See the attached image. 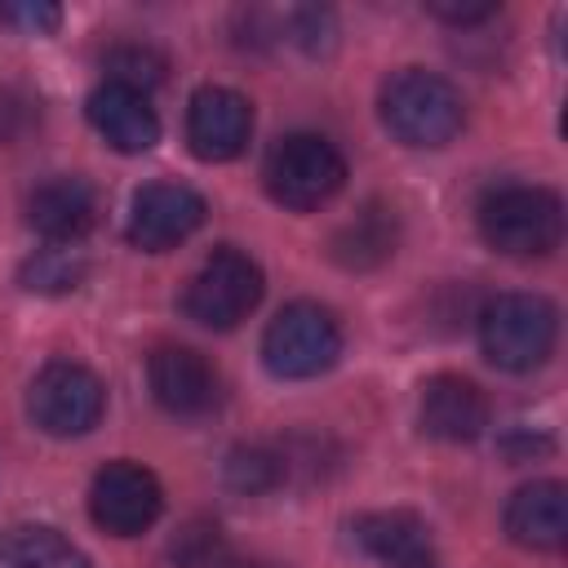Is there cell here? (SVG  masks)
Instances as JSON below:
<instances>
[{
	"instance_id": "1",
	"label": "cell",
	"mask_w": 568,
	"mask_h": 568,
	"mask_svg": "<svg viewBox=\"0 0 568 568\" xmlns=\"http://www.w3.org/2000/svg\"><path fill=\"white\" fill-rule=\"evenodd\" d=\"M479 231L506 257H546L564 240V200L528 182L493 186L479 204Z\"/></svg>"
},
{
	"instance_id": "2",
	"label": "cell",
	"mask_w": 568,
	"mask_h": 568,
	"mask_svg": "<svg viewBox=\"0 0 568 568\" xmlns=\"http://www.w3.org/2000/svg\"><path fill=\"white\" fill-rule=\"evenodd\" d=\"M462 120H466L462 93L435 71L408 67L382 84V124L404 146H444L462 133Z\"/></svg>"
},
{
	"instance_id": "3",
	"label": "cell",
	"mask_w": 568,
	"mask_h": 568,
	"mask_svg": "<svg viewBox=\"0 0 568 568\" xmlns=\"http://www.w3.org/2000/svg\"><path fill=\"white\" fill-rule=\"evenodd\" d=\"M559 337V315L537 293H501L479 311V346L506 373L546 364Z\"/></svg>"
},
{
	"instance_id": "4",
	"label": "cell",
	"mask_w": 568,
	"mask_h": 568,
	"mask_svg": "<svg viewBox=\"0 0 568 568\" xmlns=\"http://www.w3.org/2000/svg\"><path fill=\"white\" fill-rule=\"evenodd\" d=\"M262 178H266V191H271L275 204L306 213V209L328 204V200L342 191V182H346V160H342V151H337L328 138H320V133H288V138L275 142V151L266 155Z\"/></svg>"
},
{
	"instance_id": "5",
	"label": "cell",
	"mask_w": 568,
	"mask_h": 568,
	"mask_svg": "<svg viewBox=\"0 0 568 568\" xmlns=\"http://www.w3.org/2000/svg\"><path fill=\"white\" fill-rule=\"evenodd\" d=\"M262 302V266L244 248H213L182 293L186 320L200 328H235Z\"/></svg>"
},
{
	"instance_id": "6",
	"label": "cell",
	"mask_w": 568,
	"mask_h": 568,
	"mask_svg": "<svg viewBox=\"0 0 568 568\" xmlns=\"http://www.w3.org/2000/svg\"><path fill=\"white\" fill-rule=\"evenodd\" d=\"M342 355V328L333 311L320 302H293L284 306L262 337V359L275 377H320L337 364Z\"/></svg>"
},
{
	"instance_id": "7",
	"label": "cell",
	"mask_w": 568,
	"mask_h": 568,
	"mask_svg": "<svg viewBox=\"0 0 568 568\" xmlns=\"http://www.w3.org/2000/svg\"><path fill=\"white\" fill-rule=\"evenodd\" d=\"M27 408L44 435L71 439V435H84L98 426V417L106 408V390L93 368H84L75 359H53L36 373Z\"/></svg>"
},
{
	"instance_id": "8",
	"label": "cell",
	"mask_w": 568,
	"mask_h": 568,
	"mask_svg": "<svg viewBox=\"0 0 568 568\" xmlns=\"http://www.w3.org/2000/svg\"><path fill=\"white\" fill-rule=\"evenodd\" d=\"M160 510H164V488H160V479L146 466H138V462H106L93 475L89 515L111 537L146 532L160 519Z\"/></svg>"
},
{
	"instance_id": "9",
	"label": "cell",
	"mask_w": 568,
	"mask_h": 568,
	"mask_svg": "<svg viewBox=\"0 0 568 568\" xmlns=\"http://www.w3.org/2000/svg\"><path fill=\"white\" fill-rule=\"evenodd\" d=\"M204 213H209V204L200 191H191L182 182H151L133 195L124 235L142 253H164V248H178L186 235H195Z\"/></svg>"
},
{
	"instance_id": "10",
	"label": "cell",
	"mask_w": 568,
	"mask_h": 568,
	"mask_svg": "<svg viewBox=\"0 0 568 568\" xmlns=\"http://www.w3.org/2000/svg\"><path fill=\"white\" fill-rule=\"evenodd\" d=\"M248 133H253V106L244 93H235L226 84L195 89V98L186 106V142L200 160H209V164L235 160L248 146Z\"/></svg>"
},
{
	"instance_id": "11",
	"label": "cell",
	"mask_w": 568,
	"mask_h": 568,
	"mask_svg": "<svg viewBox=\"0 0 568 568\" xmlns=\"http://www.w3.org/2000/svg\"><path fill=\"white\" fill-rule=\"evenodd\" d=\"M146 382L155 404L173 417H204L222 399V382L213 364L191 346H160L146 359Z\"/></svg>"
},
{
	"instance_id": "12",
	"label": "cell",
	"mask_w": 568,
	"mask_h": 568,
	"mask_svg": "<svg viewBox=\"0 0 568 568\" xmlns=\"http://www.w3.org/2000/svg\"><path fill=\"white\" fill-rule=\"evenodd\" d=\"M417 422L430 439L444 444H470L488 430V395L457 373H439L422 386V404H417Z\"/></svg>"
},
{
	"instance_id": "13",
	"label": "cell",
	"mask_w": 568,
	"mask_h": 568,
	"mask_svg": "<svg viewBox=\"0 0 568 568\" xmlns=\"http://www.w3.org/2000/svg\"><path fill=\"white\" fill-rule=\"evenodd\" d=\"M351 532L377 568H439L430 528L413 510H368L355 519Z\"/></svg>"
},
{
	"instance_id": "14",
	"label": "cell",
	"mask_w": 568,
	"mask_h": 568,
	"mask_svg": "<svg viewBox=\"0 0 568 568\" xmlns=\"http://www.w3.org/2000/svg\"><path fill=\"white\" fill-rule=\"evenodd\" d=\"M89 124L120 155H142V151H151L160 142V115L146 102V93L111 84V80L89 93Z\"/></svg>"
},
{
	"instance_id": "15",
	"label": "cell",
	"mask_w": 568,
	"mask_h": 568,
	"mask_svg": "<svg viewBox=\"0 0 568 568\" xmlns=\"http://www.w3.org/2000/svg\"><path fill=\"white\" fill-rule=\"evenodd\" d=\"M27 222L31 231H40L49 244H75L93 231L98 222V195L84 178L58 173L49 182H40L27 200Z\"/></svg>"
},
{
	"instance_id": "16",
	"label": "cell",
	"mask_w": 568,
	"mask_h": 568,
	"mask_svg": "<svg viewBox=\"0 0 568 568\" xmlns=\"http://www.w3.org/2000/svg\"><path fill=\"white\" fill-rule=\"evenodd\" d=\"M506 532L528 550H559L568 541V488L559 479H532L506 501Z\"/></svg>"
},
{
	"instance_id": "17",
	"label": "cell",
	"mask_w": 568,
	"mask_h": 568,
	"mask_svg": "<svg viewBox=\"0 0 568 568\" xmlns=\"http://www.w3.org/2000/svg\"><path fill=\"white\" fill-rule=\"evenodd\" d=\"M395 213L382 209V204H368L359 209L337 235H333V257L346 266V271H368V266H382L390 253H395Z\"/></svg>"
},
{
	"instance_id": "18",
	"label": "cell",
	"mask_w": 568,
	"mask_h": 568,
	"mask_svg": "<svg viewBox=\"0 0 568 568\" xmlns=\"http://www.w3.org/2000/svg\"><path fill=\"white\" fill-rule=\"evenodd\" d=\"M0 568H89V559L53 528H4L0 532Z\"/></svg>"
},
{
	"instance_id": "19",
	"label": "cell",
	"mask_w": 568,
	"mask_h": 568,
	"mask_svg": "<svg viewBox=\"0 0 568 568\" xmlns=\"http://www.w3.org/2000/svg\"><path fill=\"white\" fill-rule=\"evenodd\" d=\"M84 275H89V262H84V253H80L75 244H44V248H36V253L22 262V271H18L22 288L44 293V297L75 293V288L84 284Z\"/></svg>"
},
{
	"instance_id": "20",
	"label": "cell",
	"mask_w": 568,
	"mask_h": 568,
	"mask_svg": "<svg viewBox=\"0 0 568 568\" xmlns=\"http://www.w3.org/2000/svg\"><path fill=\"white\" fill-rule=\"evenodd\" d=\"M288 479V457L284 448L271 444H240L226 457V484L240 493H271Z\"/></svg>"
},
{
	"instance_id": "21",
	"label": "cell",
	"mask_w": 568,
	"mask_h": 568,
	"mask_svg": "<svg viewBox=\"0 0 568 568\" xmlns=\"http://www.w3.org/2000/svg\"><path fill=\"white\" fill-rule=\"evenodd\" d=\"M106 80L146 93L151 84L164 80V58H160L151 44H115V49L106 53Z\"/></svg>"
},
{
	"instance_id": "22",
	"label": "cell",
	"mask_w": 568,
	"mask_h": 568,
	"mask_svg": "<svg viewBox=\"0 0 568 568\" xmlns=\"http://www.w3.org/2000/svg\"><path fill=\"white\" fill-rule=\"evenodd\" d=\"M169 555H173V568H226L231 564V550H226L217 524H191V528H182Z\"/></svg>"
},
{
	"instance_id": "23",
	"label": "cell",
	"mask_w": 568,
	"mask_h": 568,
	"mask_svg": "<svg viewBox=\"0 0 568 568\" xmlns=\"http://www.w3.org/2000/svg\"><path fill=\"white\" fill-rule=\"evenodd\" d=\"M288 31H293V40H297L306 53H320V49L333 44L337 22H333L328 9H297V13L288 18Z\"/></svg>"
},
{
	"instance_id": "24",
	"label": "cell",
	"mask_w": 568,
	"mask_h": 568,
	"mask_svg": "<svg viewBox=\"0 0 568 568\" xmlns=\"http://www.w3.org/2000/svg\"><path fill=\"white\" fill-rule=\"evenodd\" d=\"M0 22L27 31V36H44L62 22V9L58 4H44V0H18V4H0Z\"/></svg>"
},
{
	"instance_id": "25",
	"label": "cell",
	"mask_w": 568,
	"mask_h": 568,
	"mask_svg": "<svg viewBox=\"0 0 568 568\" xmlns=\"http://www.w3.org/2000/svg\"><path fill=\"white\" fill-rule=\"evenodd\" d=\"M430 13L444 18V22H453V27H466V22H484V18H493L497 4H430Z\"/></svg>"
},
{
	"instance_id": "26",
	"label": "cell",
	"mask_w": 568,
	"mask_h": 568,
	"mask_svg": "<svg viewBox=\"0 0 568 568\" xmlns=\"http://www.w3.org/2000/svg\"><path fill=\"white\" fill-rule=\"evenodd\" d=\"M226 568H280V564H266V559H231Z\"/></svg>"
}]
</instances>
